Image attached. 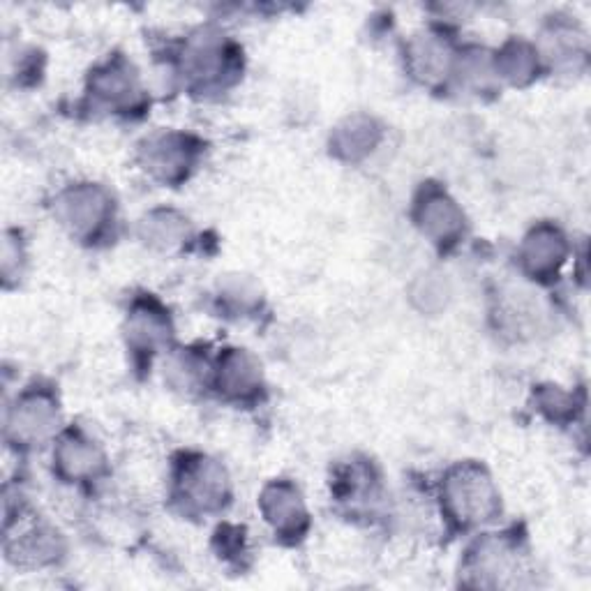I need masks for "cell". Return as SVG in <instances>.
<instances>
[{
    "label": "cell",
    "instance_id": "6da1fadb",
    "mask_svg": "<svg viewBox=\"0 0 591 591\" xmlns=\"http://www.w3.org/2000/svg\"><path fill=\"white\" fill-rule=\"evenodd\" d=\"M448 506L455 518L465 522L490 520L495 513V492L478 467L460 469L448 483Z\"/></svg>",
    "mask_w": 591,
    "mask_h": 591
},
{
    "label": "cell",
    "instance_id": "7a4b0ae2",
    "mask_svg": "<svg viewBox=\"0 0 591 591\" xmlns=\"http://www.w3.org/2000/svg\"><path fill=\"white\" fill-rule=\"evenodd\" d=\"M527 261L534 268V273H545L557 268L564 257V248H561V238L557 231L552 229H541L536 231L534 236L529 238V250H527Z\"/></svg>",
    "mask_w": 591,
    "mask_h": 591
},
{
    "label": "cell",
    "instance_id": "3957f363",
    "mask_svg": "<svg viewBox=\"0 0 591 591\" xmlns=\"http://www.w3.org/2000/svg\"><path fill=\"white\" fill-rule=\"evenodd\" d=\"M266 499L273 504L271 511H268V515H271L268 520H271L280 531H298V522L305 518V513L301 508V501H298V495H294V490H291L289 485H280V488L268 492Z\"/></svg>",
    "mask_w": 591,
    "mask_h": 591
}]
</instances>
